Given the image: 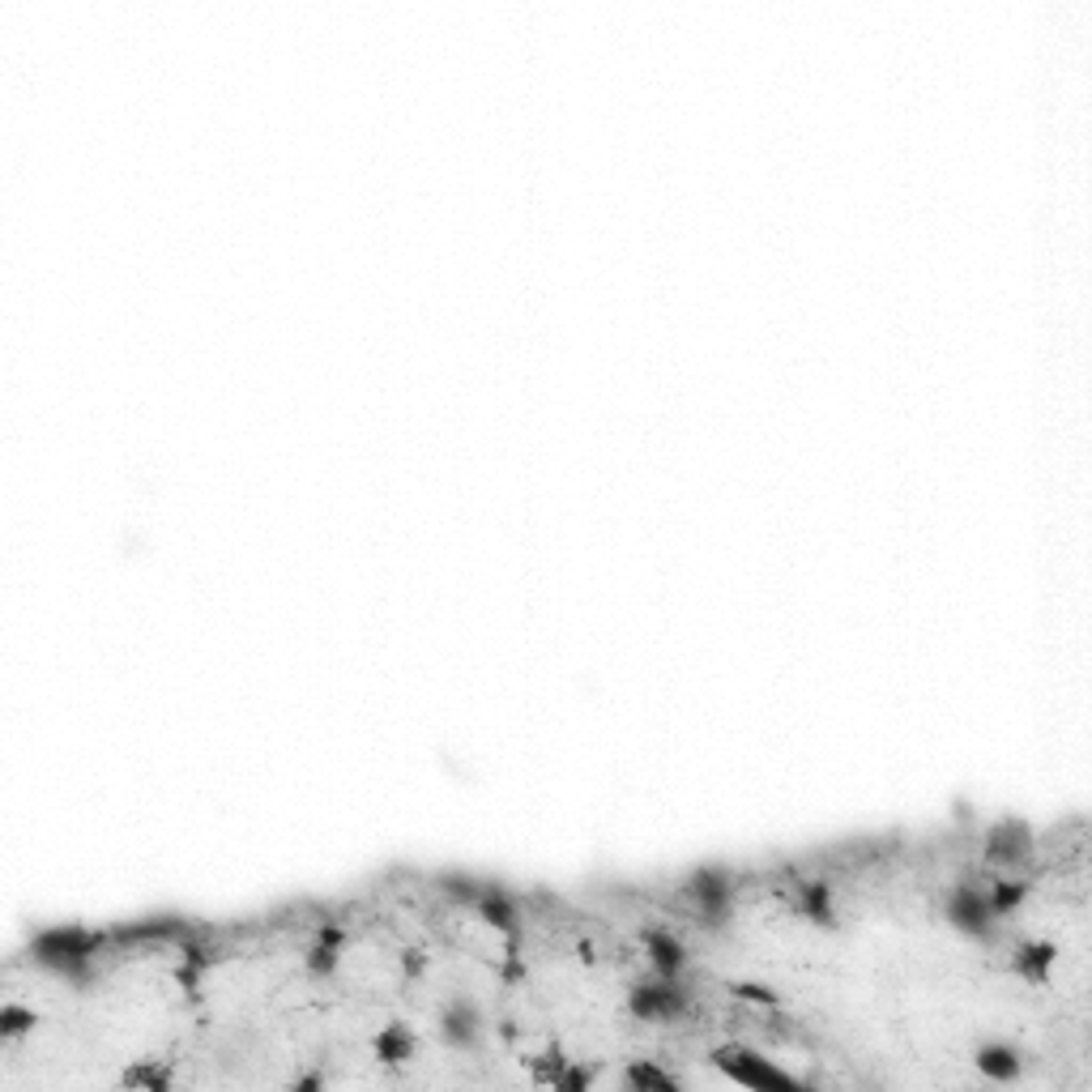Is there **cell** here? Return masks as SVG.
<instances>
[{"label":"cell","mask_w":1092,"mask_h":1092,"mask_svg":"<svg viewBox=\"0 0 1092 1092\" xmlns=\"http://www.w3.org/2000/svg\"><path fill=\"white\" fill-rule=\"evenodd\" d=\"M717 1066L730 1079L747 1084V1088H799V1079H794V1075L777 1071V1066H768L764 1059H755V1054H747V1050H721Z\"/></svg>","instance_id":"1"},{"label":"cell","mask_w":1092,"mask_h":1092,"mask_svg":"<svg viewBox=\"0 0 1092 1092\" xmlns=\"http://www.w3.org/2000/svg\"><path fill=\"white\" fill-rule=\"evenodd\" d=\"M679 1008H683V999H679V990L670 986V977L632 990V1012L641 1015V1020H666V1015H674Z\"/></svg>","instance_id":"2"},{"label":"cell","mask_w":1092,"mask_h":1092,"mask_svg":"<svg viewBox=\"0 0 1092 1092\" xmlns=\"http://www.w3.org/2000/svg\"><path fill=\"white\" fill-rule=\"evenodd\" d=\"M440 1028H444V1037L452 1041V1046H470V1041L478 1037V1012L470 1008V1003H452V1008L440 1015Z\"/></svg>","instance_id":"3"},{"label":"cell","mask_w":1092,"mask_h":1092,"mask_svg":"<svg viewBox=\"0 0 1092 1092\" xmlns=\"http://www.w3.org/2000/svg\"><path fill=\"white\" fill-rule=\"evenodd\" d=\"M977 1066H981V1075H990V1079H1015L1024 1063H1020V1054L1008 1050V1046H981Z\"/></svg>","instance_id":"4"},{"label":"cell","mask_w":1092,"mask_h":1092,"mask_svg":"<svg viewBox=\"0 0 1092 1092\" xmlns=\"http://www.w3.org/2000/svg\"><path fill=\"white\" fill-rule=\"evenodd\" d=\"M649 961H653V968L661 977H674L683 968V948L666 935H649Z\"/></svg>","instance_id":"5"},{"label":"cell","mask_w":1092,"mask_h":1092,"mask_svg":"<svg viewBox=\"0 0 1092 1092\" xmlns=\"http://www.w3.org/2000/svg\"><path fill=\"white\" fill-rule=\"evenodd\" d=\"M410 1050H414V1041L401 1033V1028H385V1033L376 1037V1054H380L385 1063H406Z\"/></svg>","instance_id":"6"},{"label":"cell","mask_w":1092,"mask_h":1092,"mask_svg":"<svg viewBox=\"0 0 1092 1092\" xmlns=\"http://www.w3.org/2000/svg\"><path fill=\"white\" fill-rule=\"evenodd\" d=\"M623 1084H628V1088H661V1092H670L674 1079L666 1071H657V1066H649V1063H636V1066H628Z\"/></svg>","instance_id":"7"},{"label":"cell","mask_w":1092,"mask_h":1092,"mask_svg":"<svg viewBox=\"0 0 1092 1092\" xmlns=\"http://www.w3.org/2000/svg\"><path fill=\"white\" fill-rule=\"evenodd\" d=\"M0 1020H5V1033L14 1037V1033H22V1028L30 1024V1015H26V1012H18V1008H5V1015H0Z\"/></svg>","instance_id":"8"}]
</instances>
